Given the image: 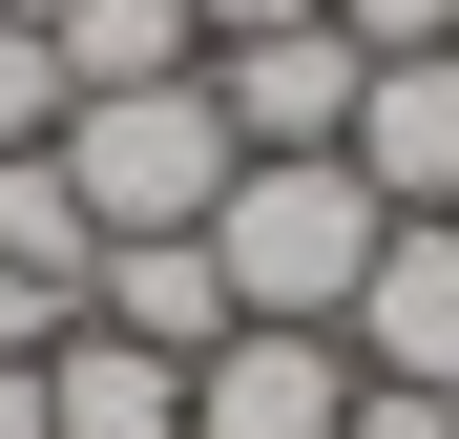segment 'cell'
Wrapping results in <instances>:
<instances>
[{
	"label": "cell",
	"instance_id": "6",
	"mask_svg": "<svg viewBox=\"0 0 459 439\" xmlns=\"http://www.w3.org/2000/svg\"><path fill=\"white\" fill-rule=\"evenodd\" d=\"M355 84H376V63H355L334 22H272V42H209V105H230V146H334V126H355Z\"/></svg>",
	"mask_w": 459,
	"mask_h": 439
},
{
	"label": "cell",
	"instance_id": "15",
	"mask_svg": "<svg viewBox=\"0 0 459 439\" xmlns=\"http://www.w3.org/2000/svg\"><path fill=\"white\" fill-rule=\"evenodd\" d=\"M0 439H42V356H0Z\"/></svg>",
	"mask_w": 459,
	"mask_h": 439
},
{
	"label": "cell",
	"instance_id": "12",
	"mask_svg": "<svg viewBox=\"0 0 459 439\" xmlns=\"http://www.w3.org/2000/svg\"><path fill=\"white\" fill-rule=\"evenodd\" d=\"M334 439H459V398H397V377H355V418Z\"/></svg>",
	"mask_w": 459,
	"mask_h": 439
},
{
	"label": "cell",
	"instance_id": "3",
	"mask_svg": "<svg viewBox=\"0 0 459 439\" xmlns=\"http://www.w3.org/2000/svg\"><path fill=\"white\" fill-rule=\"evenodd\" d=\"M334 356H355V377H397V398H459V209H397V231H376Z\"/></svg>",
	"mask_w": 459,
	"mask_h": 439
},
{
	"label": "cell",
	"instance_id": "8",
	"mask_svg": "<svg viewBox=\"0 0 459 439\" xmlns=\"http://www.w3.org/2000/svg\"><path fill=\"white\" fill-rule=\"evenodd\" d=\"M84 314L146 335V356H209V335H230V272H209V231H126V251L84 272Z\"/></svg>",
	"mask_w": 459,
	"mask_h": 439
},
{
	"label": "cell",
	"instance_id": "11",
	"mask_svg": "<svg viewBox=\"0 0 459 439\" xmlns=\"http://www.w3.org/2000/svg\"><path fill=\"white\" fill-rule=\"evenodd\" d=\"M334 42L355 63H418V42H459V0H334Z\"/></svg>",
	"mask_w": 459,
	"mask_h": 439
},
{
	"label": "cell",
	"instance_id": "9",
	"mask_svg": "<svg viewBox=\"0 0 459 439\" xmlns=\"http://www.w3.org/2000/svg\"><path fill=\"white\" fill-rule=\"evenodd\" d=\"M42 63H63V105H105V84H188L209 22L188 0H42Z\"/></svg>",
	"mask_w": 459,
	"mask_h": 439
},
{
	"label": "cell",
	"instance_id": "7",
	"mask_svg": "<svg viewBox=\"0 0 459 439\" xmlns=\"http://www.w3.org/2000/svg\"><path fill=\"white\" fill-rule=\"evenodd\" d=\"M42 439H188V356L63 314V335H42Z\"/></svg>",
	"mask_w": 459,
	"mask_h": 439
},
{
	"label": "cell",
	"instance_id": "1",
	"mask_svg": "<svg viewBox=\"0 0 459 439\" xmlns=\"http://www.w3.org/2000/svg\"><path fill=\"white\" fill-rule=\"evenodd\" d=\"M376 231H397V209H376L334 146H251V168L209 189V272H230V314H251V335H334L355 272H376Z\"/></svg>",
	"mask_w": 459,
	"mask_h": 439
},
{
	"label": "cell",
	"instance_id": "4",
	"mask_svg": "<svg viewBox=\"0 0 459 439\" xmlns=\"http://www.w3.org/2000/svg\"><path fill=\"white\" fill-rule=\"evenodd\" d=\"M334 418H355V356L334 335H251V314H230L188 356V439H334Z\"/></svg>",
	"mask_w": 459,
	"mask_h": 439
},
{
	"label": "cell",
	"instance_id": "10",
	"mask_svg": "<svg viewBox=\"0 0 459 439\" xmlns=\"http://www.w3.org/2000/svg\"><path fill=\"white\" fill-rule=\"evenodd\" d=\"M0 146H63V63H42V22H0Z\"/></svg>",
	"mask_w": 459,
	"mask_h": 439
},
{
	"label": "cell",
	"instance_id": "2",
	"mask_svg": "<svg viewBox=\"0 0 459 439\" xmlns=\"http://www.w3.org/2000/svg\"><path fill=\"white\" fill-rule=\"evenodd\" d=\"M42 168L84 189V231L126 251V231H209V189L251 168V146H230L209 63H188V84H105V105H63V146H42Z\"/></svg>",
	"mask_w": 459,
	"mask_h": 439
},
{
	"label": "cell",
	"instance_id": "13",
	"mask_svg": "<svg viewBox=\"0 0 459 439\" xmlns=\"http://www.w3.org/2000/svg\"><path fill=\"white\" fill-rule=\"evenodd\" d=\"M209 42H272V22H334V0H188Z\"/></svg>",
	"mask_w": 459,
	"mask_h": 439
},
{
	"label": "cell",
	"instance_id": "5",
	"mask_svg": "<svg viewBox=\"0 0 459 439\" xmlns=\"http://www.w3.org/2000/svg\"><path fill=\"white\" fill-rule=\"evenodd\" d=\"M334 168H355L376 209H459V42L376 63V84H355V126H334Z\"/></svg>",
	"mask_w": 459,
	"mask_h": 439
},
{
	"label": "cell",
	"instance_id": "14",
	"mask_svg": "<svg viewBox=\"0 0 459 439\" xmlns=\"http://www.w3.org/2000/svg\"><path fill=\"white\" fill-rule=\"evenodd\" d=\"M42 335H63V293H42V272H0V356H42Z\"/></svg>",
	"mask_w": 459,
	"mask_h": 439
}]
</instances>
